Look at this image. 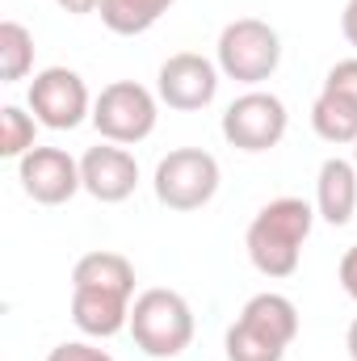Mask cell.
Wrapping results in <instances>:
<instances>
[{"label":"cell","mask_w":357,"mask_h":361,"mask_svg":"<svg viewBox=\"0 0 357 361\" xmlns=\"http://www.w3.org/2000/svg\"><path fill=\"white\" fill-rule=\"evenodd\" d=\"M223 353H227V361H282L286 357V345L277 336L261 332L257 324L236 315V324L223 336Z\"/></svg>","instance_id":"2e32d148"},{"label":"cell","mask_w":357,"mask_h":361,"mask_svg":"<svg viewBox=\"0 0 357 361\" xmlns=\"http://www.w3.org/2000/svg\"><path fill=\"white\" fill-rule=\"evenodd\" d=\"M311 130H315L324 143H332V147L357 143V105H349V101L337 97V92L320 89L315 105H311Z\"/></svg>","instance_id":"9a60e30c"},{"label":"cell","mask_w":357,"mask_h":361,"mask_svg":"<svg viewBox=\"0 0 357 361\" xmlns=\"http://www.w3.org/2000/svg\"><path fill=\"white\" fill-rule=\"evenodd\" d=\"M131 302L135 298L109 290H72V324L92 341H109L131 328Z\"/></svg>","instance_id":"8fae6325"},{"label":"cell","mask_w":357,"mask_h":361,"mask_svg":"<svg viewBox=\"0 0 357 361\" xmlns=\"http://www.w3.org/2000/svg\"><path fill=\"white\" fill-rule=\"evenodd\" d=\"M345 349H349V357L357 361V319L349 324V332H345Z\"/></svg>","instance_id":"cb8c5ba5"},{"label":"cell","mask_w":357,"mask_h":361,"mask_svg":"<svg viewBox=\"0 0 357 361\" xmlns=\"http://www.w3.org/2000/svg\"><path fill=\"white\" fill-rule=\"evenodd\" d=\"M156 118H160V97L135 80H114L97 92L92 101V126L105 143H118V147H131V143H143L152 130H156Z\"/></svg>","instance_id":"277c9868"},{"label":"cell","mask_w":357,"mask_h":361,"mask_svg":"<svg viewBox=\"0 0 357 361\" xmlns=\"http://www.w3.org/2000/svg\"><path fill=\"white\" fill-rule=\"evenodd\" d=\"M177 0H101V25L118 38H139L147 34Z\"/></svg>","instance_id":"5bb4252c"},{"label":"cell","mask_w":357,"mask_h":361,"mask_svg":"<svg viewBox=\"0 0 357 361\" xmlns=\"http://www.w3.org/2000/svg\"><path fill=\"white\" fill-rule=\"evenodd\" d=\"M30 114L47 130H76L92 118V97L80 72L72 68H42L30 80Z\"/></svg>","instance_id":"52a82bcc"},{"label":"cell","mask_w":357,"mask_h":361,"mask_svg":"<svg viewBox=\"0 0 357 361\" xmlns=\"http://www.w3.org/2000/svg\"><path fill=\"white\" fill-rule=\"evenodd\" d=\"M219 72L240 85H265L282 68V38L261 17H236L219 34Z\"/></svg>","instance_id":"3957f363"},{"label":"cell","mask_w":357,"mask_h":361,"mask_svg":"<svg viewBox=\"0 0 357 361\" xmlns=\"http://www.w3.org/2000/svg\"><path fill=\"white\" fill-rule=\"evenodd\" d=\"M131 336H135L139 353H147V357H181L193 345V307L177 290L152 286V290L135 294V302H131Z\"/></svg>","instance_id":"7a4b0ae2"},{"label":"cell","mask_w":357,"mask_h":361,"mask_svg":"<svg viewBox=\"0 0 357 361\" xmlns=\"http://www.w3.org/2000/svg\"><path fill=\"white\" fill-rule=\"evenodd\" d=\"M47 361H114L105 349H97L89 341H63V345H55Z\"/></svg>","instance_id":"ffe728a7"},{"label":"cell","mask_w":357,"mask_h":361,"mask_svg":"<svg viewBox=\"0 0 357 361\" xmlns=\"http://www.w3.org/2000/svg\"><path fill=\"white\" fill-rule=\"evenodd\" d=\"M17 180L25 189V197H34L38 206H63L72 202L85 180H80V160H72L63 147H34L17 160Z\"/></svg>","instance_id":"9c48e42d"},{"label":"cell","mask_w":357,"mask_h":361,"mask_svg":"<svg viewBox=\"0 0 357 361\" xmlns=\"http://www.w3.org/2000/svg\"><path fill=\"white\" fill-rule=\"evenodd\" d=\"M357 210V164L328 156L315 177V214L332 227H345Z\"/></svg>","instance_id":"7c38bea8"},{"label":"cell","mask_w":357,"mask_h":361,"mask_svg":"<svg viewBox=\"0 0 357 361\" xmlns=\"http://www.w3.org/2000/svg\"><path fill=\"white\" fill-rule=\"evenodd\" d=\"M63 13H72V17H89V13H97L101 8V0H55Z\"/></svg>","instance_id":"603a6c76"},{"label":"cell","mask_w":357,"mask_h":361,"mask_svg":"<svg viewBox=\"0 0 357 361\" xmlns=\"http://www.w3.org/2000/svg\"><path fill=\"white\" fill-rule=\"evenodd\" d=\"M341 34L345 42L357 47V0H345V13H341Z\"/></svg>","instance_id":"7402d4cb"},{"label":"cell","mask_w":357,"mask_h":361,"mask_svg":"<svg viewBox=\"0 0 357 361\" xmlns=\"http://www.w3.org/2000/svg\"><path fill=\"white\" fill-rule=\"evenodd\" d=\"M80 180H85V193L105 202V206H118L135 193L139 185V164L126 147L118 143H97L80 156Z\"/></svg>","instance_id":"30bf717a"},{"label":"cell","mask_w":357,"mask_h":361,"mask_svg":"<svg viewBox=\"0 0 357 361\" xmlns=\"http://www.w3.org/2000/svg\"><path fill=\"white\" fill-rule=\"evenodd\" d=\"M72 290H109L135 298V265L122 252H85L72 269Z\"/></svg>","instance_id":"4fadbf2b"},{"label":"cell","mask_w":357,"mask_h":361,"mask_svg":"<svg viewBox=\"0 0 357 361\" xmlns=\"http://www.w3.org/2000/svg\"><path fill=\"white\" fill-rule=\"evenodd\" d=\"M315 227V210L303 202V197H273L257 210V219L248 223V235H244V248H248V261L253 269L269 277V281H282L298 269V257H303V244Z\"/></svg>","instance_id":"6da1fadb"},{"label":"cell","mask_w":357,"mask_h":361,"mask_svg":"<svg viewBox=\"0 0 357 361\" xmlns=\"http://www.w3.org/2000/svg\"><path fill=\"white\" fill-rule=\"evenodd\" d=\"M219 92V63H210L198 51H177L160 63L156 72V97L177 109V114H198L214 101Z\"/></svg>","instance_id":"ba28073f"},{"label":"cell","mask_w":357,"mask_h":361,"mask_svg":"<svg viewBox=\"0 0 357 361\" xmlns=\"http://www.w3.org/2000/svg\"><path fill=\"white\" fill-rule=\"evenodd\" d=\"M34 72V34L21 21H0V80L17 85Z\"/></svg>","instance_id":"e0dca14e"},{"label":"cell","mask_w":357,"mask_h":361,"mask_svg":"<svg viewBox=\"0 0 357 361\" xmlns=\"http://www.w3.org/2000/svg\"><path fill=\"white\" fill-rule=\"evenodd\" d=\"M34 135H38V118L34 114H25L21 105H4L0 109V156L4 160H21L25 152H34L38 147Z\"/></svg>","instance_id":"ac0fdd59"},{"label":"cell","mask_w":357,"mask_h":361,"mask_svg":"<svg viewBox=\"0 0 357 361\" xmlns=\"http://www.w3.org/2000/svg\"><path fill=\"white\" fill-rule=\"evenodd\" d=\"M324 92H337V97H345L349 105H357V59L332 63L328 76H324Z\"/></svg>","instance_id":"d6986e66"},{"label":"cell","mask_w":357,"mask_h":361,"mask_svg":"<svg viewBox=\"0 0 357 361\" xmlns=\"http://www.w3.org/2000/svg\"><path fill=\"white\" fill-rule=\"evenodd\" d=\"M353 164H357V143H353Z\"/></svg>","instance_id":"d4e9b609"},{"label":"cell","mask_w":357,"mask_h":361,"mask_svg":"<svg viewBox=\"0 0 357 361\" xmlns=\"http://www.w3.org/2000/svg\"><path fill=\"white\" fill-rule=\"evenodd\" d=\"M219 160L202 147H177L169 152L160 164H156V177H152V189H156V202L169 206V210H202L214 193H219Z\"/></svg>","instance_id":"5b68a950"},{"label":"cell","mask_w":357,"mask_h":361,"mask_svg":"<svg viewBox=\"0 0 357 361\" xmlns=\"http://www.w3.org/2000/svg\"><path fill=\"white\" fill-rule=\"evenodd\" d=\"M337 277H341L345 294L357 302V244L353 248H345V257H341V265H337Z\"/></svg>","instance_id":"44dd1931"},{"label":"cell","mask_w":357,"mask_h":361,"mask_svg":"<svg viewBox=\"0 0 357 361\" xmlns=\"http://www.w3.org/2000/svg\"><path fill=\"white\" fill-rule=\"evenodd\" d=\"M286 126H290V114H286V101L277 92H265V89H248L240 92L227 109H223V139L236 147V152H269L286 139Z\"/></svg>","instance_id":"8992f818"}]
</instances>
